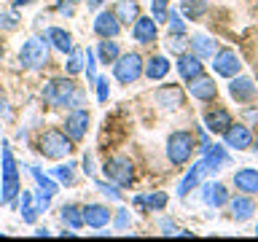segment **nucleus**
Instances as JSON below:
<instances>
[{"label": "nucleus", "mask_w": 258, "mask_h": 242, "mask_svg": "<svg viewBox=\"0 0 258 242\" xmlns=\"http://www.w3.org/2000/svg\"><path fill=\"white\" fill-rule=\"evenodd\" d=\"M234 186L242 194H258V169L253 167H242L234 172Z\"/></svg>", "instance_id": "obj_24"}, {"label": "nucleus", "mask_w": 258, "mask_h": 242, "mask_svg": "<svg viewBox=\"0 0 258 242\" xmlns=\"http://www.w3.org/2000/svg\"><path fill=\"white\" fill-rule=\"evenodd\" d=\"M97 191L102 194L105 199H110V202H121V191H118V186L113 183V180H97Z\"/></svg>", "instance_id": "obj_37"}, {"label": "nucleus", "mask_w": 258, "mask_h": 242, "mask_svg": "<svg viewBox=\"0 0 258 242\" xmlns=\"http://www.w3.org/2000/svg\"><path fill=\"white\" fill-rule=\"evenodd\" d=\"M223 143H226V148L245 151V148H250V143H253V135H250V129L245 124H231L223 132Z\"/></svg>", "instance_id": "obj_12"}, {"label": "nucleus", "mask_w": 258, "mask_h": 242, "mask_svg": "<svg viewBox=\"0 0 258 242\" xmlns=\"http://www.w3.org/2000/svg\"><path fill=\"white\" fill-rule=\"evenodd\" d=\"M64 132L70 135V140H84L89 132V110L86 108H73L68 116H64Z\"/></svg>", "instance_id": "obj_9"}, {"label": "nucleus", "mask_w": 258, "mask_h": 242, "mask_svg": "<svg viewBox=\"0 0 258 242\" xmlns=\"http://www.w3.org/2000/svg\"><path fill=\"white\" fill-rule=\"evenodd\" d=\"M205 124H207V132L223 135L226 129L234 124V121H231V113L226 110V108H215V110H210L207 116H205Z\"/></svg>", "instance_id": "obj_21"}, {"label": "nucleus", "mask_w": 258, "mask_h": 242, "mask_svg": "<svg viewBox=\"0 0 258 242\" xmlns=\"http://www.w3.org/2000/svg\"><path fill=\"white\" fill-rule=\"evenodd\" d=\"M102 172H105L108 180L116 183L118 189H126V186L135 180V164H132L129 156H110L102 164Z\"/></svg>", "instance_id": "obj_7"}, {"label": "nucleus", "mask_w": 258, "mask_h": 242, "mask_svg": "<svg viewBox=\"0 0 258 242\" xmlns=\"http://www.w3.org/2000/svg\"><path fill=\"white\" fill-rule=\"evenodd\" d=\"M245 118H247V121H253V124H258V108L245 110Z\"/></svg>", "instance_id": "obj_46"}, {"label": "nucleus", "mask_w": 258, "mask_h": 242, "mask_svg": "<svg viewBox=\"0 0 258 242\" xmlns=\"http://www.w3.org/2000/svg\"><path fill=\"white\" fill-rule=\"evenodd\" d=\"M30 3H32V0H16L14 6H16V8H22V6H30Z\"/></svg>", "instance_id": "obj_49"}, {"label": "nucleus", "mask_w": 258, "mask_h": 242, "mask_svg": "<svg viewBox=\"0 0 258 242\" xmlns=\"http://www.w3.org/2000/svg\"><path fill=\"white\" fill-rule=\"evenodd\" d=\"M229 94H231L237 102H253V97H255L253 78H247V76H234V81L229 84Z\"/></svg>", "instance_id": "obj_18"}, {"label": "nucleus", "mask_w": 258, "mask_h": 242, "mask_svg": "<svg viewBox=\"0 0 258 242\" xmlns=\"http://www.w3.org/2000/svg\"><path fill=\"white\" fill-rule=\"evenodd\" d=\"M27 167H30V172H32V177H35L38 189H43L46 194H51V197H54L56 191H59V186H56V180H54L51 175H46V172H43V169H40V167H32V164H27Z\"/></svg>", "instance_id": "obj_33"}, {"label": "nucleus", "mask_w": 258, "mask_h": 242, "mask_svg": "<svg viewBox=\"0 0 258 242\" xmlns=\"http://www.w3.org/2000/svg\"><path fill=\"white\" fill-rule=\"evenodd\" d=\"M167 14H169V0H151V16L153 22H167Z\"/></svg>", "instance_id": "obj_38"}, {"label": "nucleus", "mask_w": 258, "mask_h": 242, "mask_svg": "<svg viewBox=\"0 0 258 242\" xmlns=\"http://www.w3.org/2000/svg\"><path fill=\"white\" fill-rule=\"evenodd\" d=\"M145 65H143V56L137 51H129V54H121L116 62H113V78L118 84H135L137 78L143 76Z\"/></svg>", "instance_id": "obj_5"}, {"label": "nucleus", "mask_w": 258, "mask_h": 242, "mask_svg": "<svg viewBox=\"0 0 258 242\" xmlns=\"http://www.w3.org/2000/svg\"><path fill=\"white\" fill-rule=\"evenodd\" d=\"M159 229H161V234H167V237H175V234L180 231L172 221H169V218H161V221H159Z\"/></svg>", "instance_id": "obj_43"}, {"label": "nucleus", "mask_w": 258, "mask_h": 242, "mask_svg": "<svg viewBox=\"0 0 258 242\" xmlns=\"http://www.w3.org/2000/svg\"><path fill=\"white\" fill-rule=\"evenodd\" d=\"M32 194L30 191H22V202H19V213H22V221L24 223H35V218H38V207L32 205Z\"/></svg>", "instance_id": "obj_34"}, {"label": "nucleus", "mask_w": 258, "mask_h": 242, "mask_svg": "<svg viewBox=\"0 0 258 242\" xmlns=\"http://www.w3.org/2000/svg\"><path fill=\"white\" fill-rule=\"evenodd\" d=\"M213 70H215V76H221V78H234L242 73V59L237 56V51H231V48H218L215 56H213Z\"/></svg>", "instance_id": "obj_8"}, {"label": "nucleus", "mask_w": 258, "mask_h": 242, "mask_svg": "<svg viewBox=\"0 0 258 242\" xmlns=\"http://www.w3.org/2000/svg\"><path fill=\"white\" fill-rule=\"evenodd\" d=\"M35 237H48V229H46V226H40V229H35Z\"/></svg>", "instance_id": "obj_48"}, {"label": "nucleus", "mask_w": 258, "mask_h": 242, "mask_svg": "<svg viewBox=\"0 0 258 242\" xmlns=\"http://www.w3.org/2000/svg\"><path fill=\"white\" fill-rule=\"evenodd\" d=\"M191 51L199 56V59H213L215 51H218V40L205 35V32H197V35H191Z\"/></svg>", "instance_id": "obj_20"}, {"label": "nucleus", "mask_w": 258, "mask_h": 242, "mask_svg": "<svg viewBox=\"0 0 258 242\" xmlns=\"http://www.w3.org/2000/svg\"><path fill=\"white\" fill-rule=\"evenodd\" d=\"M169 59L167 56H161V54H156V56H151L148 62H145V76H148V81H161V78H167V73H169Z\"/></svg>", "instance_id": "obj_28"}, {"label": "nucleus", "mask_w": 258, "mask_h": 242, "mask_svg": "<svg viewBox=\"0 0 258 242\" xmlns=\"http://www.w3.org/2000/svg\"><path fill=\"white\" fill-rule=\"evenodd\" d=\"M0 205H14V199L22 194V177H19V167L11 153V145L6 140L0 143Z\"/></svg>", "instance_id": "obj_1"}, {"label": "nucleus", "mask_w": 258, "mask_h": 242, "mask_svg": "<svg viewBox=\"0 0 258 242\" xmlns=\"http://www.w3.org/2000/svg\"><path fill=\"white\" fill-rule=\"evenodd\" d=\"M132 38L137 43H153L156 40V22L151 16H137V22L132 24Z\"/></svg>", "instance_id": "obj_22"}, {"label": "nucleus", "mask_w": 258, "mask_h": 242, "mask_svg": "<svg viewBox=\"0 0 258 242\" xmlns=\"http://www.w3.org/2000/svg\"><path fill=\"white\" fill-rule=\"evenodd\" d=\"M35 145H38V153L46 159H64L73 153V148H76L70 140V135L59 132V129H46V132L38 137Z\"/></svg>", "instance_id": "obj_4"}, {"label": "nucleus", "mask_w": 258, "mask_h": 242, "mask_svg": "<svg viewBox=\"0 0 258 242\" xmlns=\"http://www.w3.org/2000/svg\"><path fill=\"white\" fill-rule=\"evenodd\" d=\"M48 38L46 35H32L22 43L19 48V65L24 70H43L48 65Z\"/></svg>", "instance_id": "obj_3"}, {"label": "nucleus", "mask_w": 258, "mask_h": 242, "mask_svg": "<svg viewBox=\"0 0 258 242\" xmlns=\"http://www.w3.org/2000/svg\"><path fill=\"white\" fill-rule=\"evenodd\" d=\"M153 100L161 110H180L183 102H185V94L180 86H161L156 94H153Z\"/></svg>", "instance_id": "obj_11"}, {"label": "nucleus", "mask_w": 258, "mask_h": 242, "mask_svg": "<svg viewBox=\"0 0 258 242\" xmlns=\"http://www.w3.org/2000/svg\"><path fill=\"white\" fill-rule=\"evenodd\" d=\"M202 202L213 210L229 205V189H226L223 183H207L205 189H202Z\"/></svg>", "instance_id": "obj_19"}, {"label": "nucleus", "mask_w": 258, "mask_h": 242, "mask_svg": "<svg viewBox=\"0 0 258 242\" xmlns=\"http://www.w3.org/2000/svg\"><path fill=\"white\" fill-rule=\"evenodd\" d=\"M255 237H258V223H255Z\"/></svg>", "instance_id": "obj_51"}, {"label": "nucleus", "mask_w": 258, "mask_h": 242, "mask_svg": "<svg viewBox=\"0 0 258 242\" xmlns=\"http://www.w3.org/2000/svg\"><path fill=\"white\" fill-rule=\"evenodd\" d=\"M81 213H84V226H89V229H105L113 218L105 205H84Z\"/></svg>", "instance_id": "obj_14"}, {"label": "nucleus", "mask_w": 258, "mask_h": 242, "mask_svg": "<svg viewBox=\"0 0 258 242\" xmlns=\"http://www.w3.org/2000/svg\"><path fill=\"white\" fill-rule=\"evenodd\" d=\"M59 221L68 226V229H84V213L76 205H62L59 207Z\"/></svg>", "instance_id": "obj_30"}, {"label": "nucleus", "mask_w": 258, "mask_h": 242, "mask_svg": "<svg viewBox=\"0 0 258 242\" xmlns=\"http://www.w3.org/2000/svg\"><path fill=\"white\" fill-rule=\"evenodd\" d=\"M102 3H105V0H86V6H89V8H100Z\"/></svg>", "instance_id": "obj_47"}, {"label": "nucleus", "mask_w": 258, "mask_h": 242, "mask_svg": "<svg viewBox=\"0 0 258 242\" xmlns=\"http://www.w3.org/2000/svg\"><path fill=\"white\" fill-rule=\"evenodd\" d=\"M97 51L94 48H86V65H84V70H86V81L89 84H94L97 81Z\"/></svg>", "instance_id": "obj_39"}, {"label": "nucleus", "mask_w": 258, "mask_h": 242, "mask_svg": "<svg viewBox=\"0 0 258 242\" xmlns=\"http://www.w3.org/2000/svg\"><path fill=\"white\" fill-rule=\"evenodd\" d=\"M207 0H180V14L185 19H202V16L207 14Z\"/></svg>", "instance_id": "obj_32"}, {"label": "nucleus", "mask_w": 258, "mask_h": 242, "mask_svg": "<svg viewBox=\"0 0 258 242\" xmlns=\"http://www.w3.org/2000/svg\"><path fill=\"white\" fill-rule=\"evenodd\" d=\"M167 48L172 54H185V48H191V40H188V35L185 32H169V38H167Z\"/></svg>", "instance_id": "obj_35"}, {"label": "nucleus", "mask_w": 258, "mask_h": 242, "mask_svg": "<svg viewBox=\"0 0 258 242\" xmlns=\"http://www.w3.org/2000/svg\"><path fill=\"white\" fill-rule=\"evenodd\" d=\"M94 32L100 38H116L121 32V22L116 19L113 11H100L94 16Z\"/></svg>", "instance_id": "obj_17"}, {"label": "nucleus", "mask_w": 258, "mask_h": 242, "mask_svg": "<svg viewBox=\"0 0 258 242\" xmlns=\"http://www.w3.org/2000/svg\"><path fill=\"white\" fill-rule=\"evenodd\" d=\"M16 24H19V19H16L14 14H0V27H6V30H14Z\"/></svg>", "instance_id": "obj_44"}, {"label": "nucleus", "mask_w": 258, "mask_h": 242, "mask_svg": "<svg viewBox=\"0 0 258 242\" xmlns=\"http://www.w3.org/2000/svg\"><path fill=\"white\" fill-rule=\"evenodd\" d=\"M167 202H169V197L164 191H153V194H140V197H135V207H140L148 213V210H164Z\"/></svg>", "instance_id": "obj_27"}, {"label": "nucleus", "mask_w": 258, "mask_h": 242, "mask_svg": "<svg viewBox=\"0 0 258 242\" xmlns=\"http://www.w3.org/2000/svg\"><path fill=\"white\" fill-rule=\"evenodd\" d=\"M167 22H169V32H185V22H183V16L177 11H169Z\"/></svg>", "instance_id": "obj_42"}, {"label": "nucleus", "mask_w": 258, "mask_h": 242, "mask_svg": "<svg viewBox=\"0 0 258 242\" xmlns=\"http://www.w3.org/2000/svg\"><path fill=\"white\" fill-rule=\"evenodd\" d=\"M81 169H84L89 177L94 175V159H92V153H86V156H84V161H81Z\"/></svg>", "instance_id": "obj_45"}, {"label": "nucleus", "mask_w": 258, "mask_h": 242, "mask_svg": "<svg viewBox=\"0 0 258 242\" xmlns=\"http://www.w3.org/2000/svg\"><path fill=\"white\" fill-rule=\"evenodd\" d=\"M84 65H86V48L73 46L70 54H68V62H64V70H68V76H78V73L84 70Z\"/></svg>", "instance_id": "obj_31"}, {"label": "nucleus", "mask_w": 258, "mask_h": 242, "mask_svg": "<svg viewBox=\"0 0 258 242\" xmlns=\"http://www.w3.org/2000/svg\"><path fill=\"white\" fill-rule=\"evenodd\" d=\"M73 3H81V0H73Z\"/></svg>", "instance_id": "obj_52"}, {"label": "nucleus", "mask_w": 258, "mask_h": 242, "mask_svg": "<svg viewBox=\"0 0 258 242\" xmlns=\"http://www.w3.org/2000/svg\"><path fill=\"white\" fill-rule=\"evenodd\" d=\"M205 175H207V172H205V161L199 159L197 164H194V167L188 169V172H185V177H183V180L177 183V197H180V199H185V197L191 194V189H194V186H199V180H202Z\"/></svg>", "instance_id": "obj_23"}, {"label": "nucleus", "mask_w": 258, "mask_h": 242, "mask_svg": "<svg viewBox=\"0 0 258 242\" xmlns=\"http://www.w3.org/2000/svg\"><path fill=\"white\" fill-rule=\"evenodd\" d=\"M229 207H231V218L237 223H245L255 215V202H253V194H242L237 199H229Z\"/></svg>", "instance_id": "obj_16"}, {"label": "nucleus", "mask_w": 258, "mask_h": 242, "mask_svg": "<svg viewBox=\"0 0 258 242\" xmlns=\"http://www.w3.org/2000/svg\"><path fill=\"white\" fill-rule=\"evenodd\" d=\"M51 177H56V180L64 183V186H73V183H76V164H73V161H64V164L54 167Z\"/></svg>", "instance_id": "obj_36"}, {"label": "nucleus", "mask_w": 258, "mask_h": 242, "mask_svg": "<svg viewBox=\"0 0 258 242\" xmlns=\"http://www.w3.org/2000/svg\"><path fill=\"white\" fill-rule=\"evenodd\" d=\"M202 161H205V172L207 175H215V172H221L223 167L231 164V156L226 153V145H218V143L213 145V143H210L207 148H205Z\"/></svg>", "instance_id": "obj_10"}, {"label": "nucleus", "mask_w": 258, "mask_h": 242, "mask_svg": "<svg viewBox=\"0 0 258 242\" xmlns=\"http://www.w3.org/2000/svg\"><path fill=\"white\" fill-rule=\"evenodd\" d=\"M43 100L56 105V108H84L86 92L76 86L73 78H51L43 86Z\"/></svg>", "instance_id": "obj_2"}, {"label": "nucleus", "mask_w": 258, "mask_h": 242, "mask_svg": "<svg viewBox=\"0 0 258 242\" xmlns=\"http://www.w3.org/2000/svg\"><path fill=\"white\" fill-rule=\"evenodd\" d=\"M0 113H6V108H3V89H0Z\"/></svg>", "instance_id": "obj_50"}, {"label": "nucleus", "mask_w": 258, "mask_h": 242, "mask_svg": "<svg viewBox=\"0 0 258 242\" xmlns=\"http://www.w3.org/2000/svg\"><path fill=\"white\" fill-rule=\"evenodd\" d=\"M94 86H97V100H100V102H108V97H110V84H108V76H97Z\"/></svg>", "instance_id": "obj_40"}, {"label": "nucleus", "mask_w": 258, "mask_h": 242, "mask_svg": "<svg viewBox=\"0 0 258 242\" xmlns=\"http://www.w3.org/2000/svg\"><path fill=\"white\" fill-rule=\"evenodd\" d=\"M94 51H97V56H100L97 62H102V65H113L121 56V48H118V43L113 38H102L100 46H97Z\"/></svg>", "instance_id": "obj_29"}, {"label": "nucleus", "mask_w": 258, "mask_h": 242, "mask_svg": "<svg viewBox=\"0 0 258 242\" xmlns=\"http://www.w3.org/2000/svg\"><path fill=\"white\" fill-rule=\"evenodd\" d=\"M177 73H180V78L183 81H194V78H199V76H205V65H202V59L197 54H180L177 56Z\"/></svg>", "instance_id": "obj_15"}, {"label": "nucleus", "mask_w": 258, "mask_h": 242, "mask_svg": "<svg viewBox=\"0 0 258 242\" xmlns=\"http://www.w3.org/2000/svg\"><path fill=\"white\" fill-rule=\"evenodd\" d=\"M129 223H132V215H129V210H126V207H118L116 218H113V226H116L118 231H124Z\"/></svg>", "instance_id": "obj_41"}, {"label": "nucleus", "mask_w": 258, "mask_h": 242, "mask_svg": "<svg viewBox=\"0 0 258 242\" xmlns=\"http://www.w3.org/2000/svg\"><path fill=\"white\" fill-rule=\"evenodd\" d=\"M188 92L194 94V100L199 102H213L218 97V86H215V78H207V76H199L188 81Z\"/></svg>", "instance_id": "obj_13"}, {"label": "nucleus", "mask_w": 258, "mask_h": 242, "mask_svg": "<svg viewBox=\"0 0 258 242\" xmlns=\"http://www.w3.org/2000/svg\"><path fill=\"white\" fill-rule=\"evenodd\" d=\"M113 14H116V19L121 24H135L137 16H140V6H137V0H118L116 8H113Z\"/></svg>", "instance_id": "obj_26"}, {"label": "nucleus", "mask_w": 258, "mask_h": 242, "mask_svg": "<svg viewBox=\"0 0 258 242\" xmlns=\"http://www.w3.org/2000/svg\"><path fill=\"white\" fill-rule=\"evenodd\" d=\"M194 153V135L191 132H183V129H177L167 137V159L172 161L175 167L185 164V161L191 159Z\"/></svg>", "instance_id": "obj_6"}, {"label": "nucleus", "mask_w": 258, "mask_h": 242, "mask_svg": "<svg viewBox=\"0 0 258 242\" xmlns=\"http://www.w3.org/2000/svg\"><path fill=\"white\" fill-rule=\"evenodd\" d=\"M46 38H48V43H51V48H56L59 54H70L73 35H70L68 30H62V27H48V30H46Z\"/></svg>", "instance_id": "obj_25"}]
</instances>
